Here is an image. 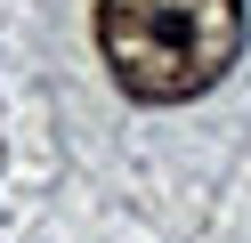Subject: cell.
I'll list each match as a JSON object with an SVG mask.
<instances>
[{
	"label": "cell",
	"mask_w": 251,
	"mask_h": 243,
	"mask_svg": "<svg viewBox=\"0 0 251 243\" xmlns=\"http://www.w3.org/2000/svg\"><path fill=\"white\" fill-rule=\"evenodd\" d=\"M98 57L138 106H186L243 57V0H98Z\"/></svg>",
	"instance_id": "1"
}]
</instances>
